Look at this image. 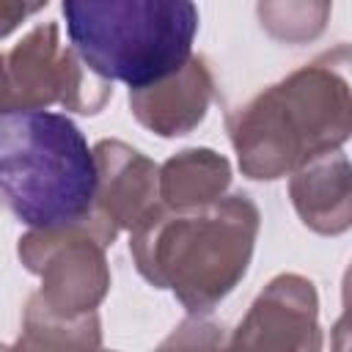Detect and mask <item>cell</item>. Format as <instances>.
Masks as SVG:
<instances>
[{"instance_id":"1","label":"cell","mask_w":352,"mask_h":352,"mask_svg":"<svg viewBox=\"0 0 352 352\" xmlns=\"http://www.w3.org/2000/svg\"><path fill=\"white\" fill-rule=\"evenodd\" d=\"M99 165L80 126L52 110L0 116V209L36 231L88 220Z\"/></svg>"},{"instance_id":"2","label":"cell","mask_w":352,"mask_h":352,"mask_svg":"<svg viewBox=\"0 0 352 352\" xmlns=\"http://www.w3.org/2000/svg\"><path fill=\"white\" fill-rule=\"evenodd\" d=\"M72 52L99 80L148 91L192 58L198 6L187 0H82L63 3Z\"/></svg>"},{"instance_id":"3","label":"cell","mask_w":352,"mask_h":352,"mask_svg":"<svg viewBox=\"0 0 352 352\" xmlns=\"http://www.w3.org/2000/svg\"><path fill=\"white\" fill-rule=\"evenodd\" d=\"M256 226V206L245 195H231L146 223L132 250L151 283L170 286L190 311H206L245 275Z\"/></svg>"},{"instance_id":"4","label":"cell","mask_w":352,"mask_h":352,"mask_svg":"<svg viewBox=\"0 0 352 352\" xmlns=\"http://www.w3.org/2000/svg\"><path fill=\"white\" fill-rule=\"evenodd\" d=\"M346 124V82L327 66L311 63L239 110L234 143L242 168L256 179H272L305 154L338 143L330 124Z\"/></svg>"},{"instance_id":"5","label":"cell","mask_w":352,"mask_h":352,"mask_svg":"<svg viewBox=\"0 0 352 352\" xmlns=\"http://www.w3.org/2000/svg\"><path fill=\"white\" fill-rule=\"evenodd\" d=\"M19 253L28 267L44 275L41 302L47 311L69 319L77 311H91L107 286V272L99 245L91 239H52L50 231H38L22 239Z\"/></svg>"},{"instance_id":"6","label":"cell","mask_w":352,"mask_h":352,"mask_svg":"<svg viewBox=\"0 0 352 352\" xmlns=\"http://www.w3.org/2000/svg\"><path fill=\"white\" fill-rule=\"evenodd\" d=\"M316 300L308 280L283 275L253 302L231 352H316Z\"/></svg>"},{"instance_id":"7","label":"cell","mask_w":352,"mask_h":352,"mask_svg":"<svg viewBox=\"0 0 352 352\" xmlns=\"http://www.w3.org/2000/svg\"><path fill=\"white\" fill-rule=\"evenodd\" d=\"M209 69L201 58H190V63L173 74L170 80L132 94L135 116L160 135H182L195 126L209 104Z\"/></svg>"},{"instance_id":"8","label":"cell","mask_w":352,"mask_h":352,"mask_svg":"<svg viewBox=\"0 0 352 352\" xmlns=\"http://www.w3.org/2000/svg\"><path fill=\"white\" fill-rule=\"evenodd\" d=\"M94 154L99 165L96 201L110 214V220L124 226L146 220L157 168L121 143H99Z\"/></svg>"},{"instance_id":"9","label":"cell","mask_w":352,"mask_h":352,"mask_svg":"<svg viewBox=\"0 0 352 352\" xmlns=\"http://www.w3.org/2000/svg\"><path fill=\"white\" fill-rule=\"evenodd\" d=\"M228 182V165L214 151H184L162 170V195L173 206H206Z\"/></svg>"},{"instance_id":"10","label":"cell","mask_w":352,"mask_h":352,"mask_svg":"<svg viewBox=\"0 0 352 352\" xmlns=\"http://www.w3.org/2000/svg\"><path fill=\"white\" fill-rule=\"evenodd\" d=\"M157 352H226L223 349V327L201 319L184 322Z\"/></svg>"},{"instance_id":"11","label":"cell","mask_w":352,"mask_h":352,"mask_svg":"<svg viewBox=\"0 0 352 352\" xmlns=\"http://www.w3.org/2000/svg\"><path fill=\"white\" fill-rule=\"evenodd\" d=\"M47 3H36V6H28V3H0V36L11 33L19 22H25L30 14L41 11Z\"/></svg>"},{"instance_id":"12","label":"cell","mask_w":352,"mask_h":352,"mask_svg":"<svg viewBox=\"0 0 352 352\" xmlns=\"http://www.w3.org/2000/svg\"><path fill=\"white\" fill-rule=\"evenodd\" d=\"M22 110L19 107V99L11 88V80H8V69H6V55H0V116L6 113H16Z\"/></svg>"},{"instance_id":"13","label":"cell","mask_w":352,"mask_h":352,"mask_svg":"<svg viewBox=\"0 0 352 352\" xmlns=\"http://www.w3.org/2000/svg\"><path fill=\"white\" fill-rule=\"evenodd\" d=\"M0 352H6V349H3V346H0Z\"/></svg>"}]
</instances>
